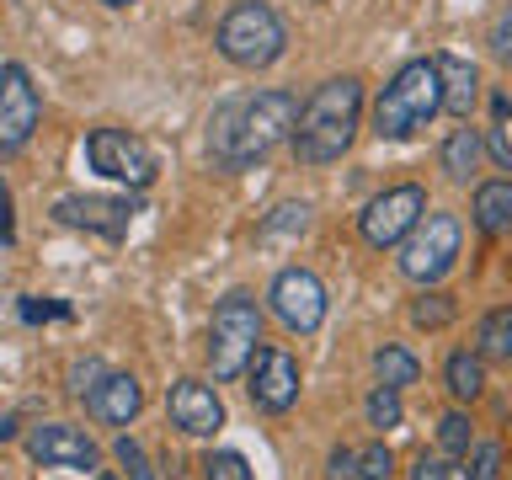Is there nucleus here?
Here are the masks:
<instances>
[{
    "instance_id": "obj_13",
    "label": "nucleus",
    "mask_w": 512,
    "mask_h": 480,
    "mask_svg": "<svg viewBox=\"0 0 512 480\" xmlns=\"http://www.w3.org/2000/svg\"><path fill=\"white\" fill-rule=\"evenodd\" d=\"M27 454L43 464V470H96V443L70 422H38L27 432Z\"/></svg>"
},
{
    "instance_id": "obj_11",
    "label": "nucleus",
    "mask_w": 512,
    "mask_h": 480,
    "mask_svg": "<svg viewBox=\"0 0 512 480\" xmlns=\"http://www.w3.org/2000/svg\"><path fill=\"white\" fill-rule=\"evenodd\" d=\"M134 214H139V203L112 198V192H75V198L54 203V219L64 230H86V235H102V240H128Z\"/></svg>"
},
{
    "instance_id": "obj_6",
    "label": "nucleus",
    "mask_w": 512,
    "mask_h": 480,
    "mask_svg": "<svg viewBox=\"0 0 512 480\" xmlns=\"http://www.w3.org/2000/svg\"><path fill=\"white\" fill-rule=\"evenodd\" d=\"M86 166L96 176H107V182H118V187L144 192L160 176V155H155L150 139L128 134V128H91L86 134Z\"/></svg>"
},
{
    "instance_id": "obj_20",
    "label": "nucleus",
    "mask_w": 512,
    "mask_h": 480,
    "mask_svg": "<svg viewBox=\"0 0 512 480\" xmlns=\"http://www.w3.org/2000/svg\"><path fill=\"white\" fill-rule=\"evenodd\" d=\"M374 374H379L384 390H406V384L422 379V363H416V352H411V347L384 342V347L374 352Z\"/></svg>"
},
{
    "instance_id": "obj_28",
    "label": "nucleus",
    "mask_w": 512,
    "mask_h": 480,
    "mask_svg": "<svg viewBox=\"0 0 512 480\" xmlns=\"http://www.w3.org/2000/svg\"><path fill=\"white\" fill-rule=\"evenodd\" d=\"M464 480H502V443H475Z\"/></svg>"
},
{
    "instance_id": "obj_24",
    "label": "nucleus",
    "mask_w": 512,
    "mask_h": 480,
    "mask_svg": "<svg viewBox=\"0 0 512 480\" xmlns=\"http://www.w3.org/2000/svg\"><path fill=\"white\" fill-rule=\"evenodd\" d=\"M363 411H368V427H379V432L400 427V390H384V384H379V390L368 395Z\"/></svg>"
},
{
    "instance_id": "obj_36",
    "label": "nucleus",
    "mask_w": 512,
    "mask_h": 480,
    "mask_svg": "<svg viewBox=\"0 0 512 480\" xmlns=\"http://www.w3.org/2000/svg\"><path fill=\"white\" fill-rule=\"evenodd\" d=\"M491 155H496V166L512 171V134L507 128H491Z\"/></svg>"
},
{
    "instance_id": "obj_39",
    "label": "nucleus",
    "mask_w": 512,
    "mask_h": 480,
    "mask_svg": "<svg viewBox=\"0 0 512 480\" xmlns=\"http://www.w3.org/2000/svg\"><path fill=\"white\" fill-rule=\"evenodd\" d=\"M96 480H112V475H96Z\"/></svg>"
},
{
    "instance_id": "obj_2",
    "label": "nucleus",
    "mask_w": 512,
    "mask_h": 480,
    "mask_svg": "<svg viewBox=\"0 0 512 480\" xmlns=\"http://www.w3.org/2000/svg\"><path fill=\"white\" fill-rule=\"evenodd\" d=\"M358 123H363V80L358 75L320 80L294 123L299 166H331V160H342L352 150V139H358Z\"/></svg>"
},
{
    "instance_id": "obj_18",
    "label": "nucleus",
    "mask_w": 512,
    "mask_h": 480,
    "mask_svg": "<svg viewBox=\"0 0 512 480\" xmlns=\"http://www.w3.org/2000/svg\"><path fill=\"white\" fill-rule=\"evenodd\" d=\"M480 150H486V139H480V128H454V134L443 139V171L454 176V182H470L475 166H480Z\"/></svg>"
},
{
    "instance_id": "obj_32",
    "label": "nucleus",
    "mask_w": 512,
    "mask_h": 480,
    "mask_svg": "<svg viewBox=\"0 0 512 480\" xmlns=\"http://www.w3.org/2000/svg\"><path fill=\"white\" fill-rule=\"evenodd\" d=\"M390 470H395V459L384 443H368L358 454V480H390Z\"/></svg>"
},
{
    "instance_id": "obj_3",
    "label": "nucleus",
    "mask_w": 512,
    "mask_h": 480,
    "mask_svg": "<svg viewBox=\"0 0 512 480\" xmlns=\"http://www.w3.org/2000/svg\"><path fill=\"white\" fill-rule=\"evenodd\" d=\"M443 112V86H438V64L411 59L390 75V86L374 102V134L379 139H411L416 128H427Z\"/></svg>"
},
{
    "instance_id": "obj_33",
    "label": "nucleus",
    "mask_w": 512,
    "mask_h": 480,
    "mask_svg": "<svg viewBox=\"0 0 512 480\" xmlns=\"http://www.w3.org/2000/svg\"><path fill=\"white\" fill-rule=\"evenodd\" d=\"M411 480H464V470H454V464L438 459V454H416Z\"/></svg>"
},
{
    "instance_id": "obj_7",
    "label": "nucleus",
    "mask_w": 512,
    "mask_h": 480,
    "mask_svg": "<svg viewBox=\"0 0 512 480\" xmlns=\"http://www.w3.org/2000/svg\"><path fill=\"white\" fill-rule=\"evenodd\" d=\"M459 219L454 214H422L416 219V230L400 240V272H406L411 283H438L454 272L459 262Z\"/></svg>"
},
{
    "instance_id": "obj_30",
    "label": "nucleus",
    "mask_w": 512,
    "mask_h": 480,
    "mask_svg": "<svg viewBox=\"0 0 512 480\" xmlns=\"http://www.w3.org/2000/svg\"><path fill=\"white\" fill-rule=\"evenodd\" d=\"M112 454H118V464H123V475H128V480H155L150 459H144V448H139L134 438H118V443H112Z\"/></svg>"
},
{
    "instance_id": "obj_19",
    "label": "nucleus",
    "mask_w": 512,
    "mask_h": 480,
    "mask_svg": "<svg viewBox=\"0 0 512 480\" xmlns=\"http://www.w3.org/2000/svg\"><path fill=\"white\" fill-rule=\"evenodd\" d=\"M443 384L454 400H480V390H486V358L480 352H454L443 363Z\"/></svg>"
},
{
    "instance_id": "obj_17",
    "label": "nucleus",
    "mask_w": 512,
    "mask_h": 480,
    "mask_svg": "<svg viewBox=\"0 0 512 480\" xmlns=\"http://www.w3.org/2000/svg\"><path fill=\"white\" fill-rule=\"evenodd\" d=\"M470 214H475L480 235H507L512 230V176H502V182H480Z\"/></svg>"
},
{
    "instance_id": "obj_14",
    "label": "nucleus",
    "mask_w": 512,
    "mask_h": 480,
    "mask_svg": "<svg viewBox=\"0 0 512 480\" xmlns=\"http://www.w3.org/2000/svg\"><path fill=\"white\" fill-rule=\"evenodd\" d=\"M166 411H171V427H182L187 438H214L224 427V400L203 379H176L166 395Z\"/></svg>"
},
{
    "instance_id": "obj_38",
    "label": "nucleus",
    "mask_w": 512,
    "mask_h": 480,
    "mask_svg": "<svg viewBox=\"0 0 512 480\" xmlns=\"http://www.w3.org/2000/svg\"><path fill=\"white\" fill-rule=\"evenodd\" d=\"M102 6H112V11H123V6H134V0H102Z\"/></svg>"
},
{
    "instance_id": "obj_1",
    "label": "nucleus",
    "mask_w": 512,
    "mask_h": 480,
    "mask_svg": "<svg viewBox=\"0 0 512 480\" xmlns=\"http://www.w3.org/2000/svg\"><path fill=\"white\" fill-rule=\"evenodd\" d=\"M299 123V96L294 91H251L230 96L208 118V160L219 171H246L267 160L283 139H294Z\"/></svg>"
},
{
    "instance_id": "obj_22",
    "label": "nucleus",
    "mask_w": 512,
    "mask_h": 480,
    "mask_svg": "<svg viewBox=\"0 0 512 480\" xmlns=\"http://www.w3.org/2000/svg\"><path fill=\"white\" fill-rule=\"evenodd\" d=\"M203 480H256V470L246 464V454H235V448H208Z\"/></svg>"
},
{
    "instance_id": "obj_29",
    "label": "nucleus",
    "mask_w": 512,
    "mask_h": 480,
    "mask_svg": "<svg viewBox=\"0 0 512 480\" xmlns=\"http://www.w3.org/2000/svg\"><path fill=\"white\" fill-rule=\"evenodd\" d=\"M102 374H107V363H102V358H75V363H70V395H75V400H86L96 384H102Z\"/></svg>"
},
{
    "instance_id": "obj_21",
    "label": "nucleus",
    "mask_w": 512,
    "mask_h": 480,
    "mask_svg": "<svg viewBox=\"0 0 512 480\" xmlns=\"http://www.w3.org/2000/svg\"><path fill=\"white\" fill-rule=\"evenodd\" d=\"M480 358H496V363H512V304H496V310L480 315Z\"/></svg>"
},
{
    "instance_id": "obj_5",
    "label": "nucleus",
    "mask_w": 512,
    "mask_h": 480,
    "mask_svg": "<svg viewBox=\"0 0 512 480\" xmlns=\"http://www.w3.org/2000/svg\"><path fill=\"white\" fill-rule=\"evenodd\" d=\"M256 347H262V310H256L246 288H230L214 304V326H208V368H214V379L219 384L240 379Z\"/></svg>"
},
{
    "instance_id": "obj_34",
    "label": "nucleus",
    "mask_w": 512,
    "mask_h": 480,
    "mask_svg": "<svg viewBox=\"0 0 512 480\" xmlns=\"http://www.w3.org/2000/svg\"><path fill=\"white\" fill-rule=\"evenodd\" d=\"M326 480H358V448H331Z\"/></svg>"
},
{
    "instance_id": "obj_25",
    "label": "nucleus",
    "mask_w": 512,
    "mask_h": 480,
    "mask_svg": "<svg viewBox=\"0 0 512 480\" xmlns=\"http://www.w3.org/2000/svg\"><path fill=\"white\" fill-rule=\"evenodd\" d=\"M411 320H416V326H427V331H438V326L454 320V299H448V294H422L411 304Z\"/></svg>"
},
{
    "instance_id": "obj_27",
    "label": "nucleus",
    "mask_w": 512,
    "mask_h": 480,
    "mask_svg": "<svg viewBox=\"0 0 512 480\" xmlns=\"http://www.w3.org/2000/svg\"><path fill=\"white\" fill-rule=\"evenodd\" d=\"M438 443H443V454H470V416L448 411L438 422Z\"/></svg>"
},
{
    "instance_id": "obj_23",
    "label": "nucleus",
    "mask_w": 512,
    "mask_h": 480,
    "mask_svg": "<svg viewBox=\"0 0 512 480\" xmlns=\"http://www.w3.org/2000/svg\"><path fill=\"white\" fill-rule=\"evenodd\" d=\"M299 230H310V203H278L262 219V235H299Z\"/></svg>"
},
{
    "instance_id": "obj_4",
    "label": "nucleus",
    "mask_w": 512,
    "mask_h": 480,
    "mask_svg": "<svg viewBox=\"0 0 512 480\" xmlns=\"http://www.w3.org/2000/svg\"><path fill=\"white\" fill-rule=\"evenodd\" d=\"M214 48L235 64V70H267V64L283 59L288 27L267 0H235V6L224 11L219 32H214Z\"/></svg>"
},
{
    "instance_id": "obj_9",
    "label": "nucleus",
    "mask_w": 512,
    "mask_h": 480,
    "mask_svg": "<svg viewBox=\"0 0 512 480\" xmlns=\"http://www.w3.org/2000/svg\"><path fill=\"white\" fill-rule=\"evenodd\" d=\"M422 214H427V192L416 187V182L384 187L374 203H363L358 235H363L374 251H390V246H400V240L416 230V219H422Z\"/></svg>"
},
{
    "instance_id": "obj_12",
    "label": "nucleus",
    "mask_w": 512,
    "mask_h": 480,
    "mask_svg": "<svg viewBox=\"0 0 512 480\" xmlns=\"http://www.w3.org/2000/svg\"><path fill=\"white\" fill-rule=\"evenodd\" d=\"M246 390H251L256 411L283 416L299 400V363L288 358L283 347H256L251 363H246Z\"/></svg>"
},
{
    "instance_id": "obj_10",
    "label": "nucleus",
    "mask_w": 512,
    "mask_h": 480,
    "mask_svg": "<svg viewBox=\"0 0 512 480\" xmlns=\"http://www.w3.org/2000/svg\"><path fill=\"white\" fill-rule=\"evenodd\" d=\"M267 299H272V315H278L294 336H315L326 326V283H320L310 267H283L278 278H272Z\"/></svg>"
},
{
    "instance_id": "obj_31",
    "label": "nucleus",
    "mask_w": 512,
    "mask_h": 480,
    "mask_svg": "<svg viewBox=\"0 0 512 480\" xmlns=\"http://www.w3.org/2000/svg\"><path fill=\"white\" fill-rule=\"evenodd\" d=\"M486 43H491V59L512 64V0H507L502 11H496V22H491V32H486Z\"/></svg>"
},
{
    "instance_id": "obj_15",
    "label": "nucleus",
    "mask_w": 512,
    "mask_h": 480,
    "mask_svg": "<svg viewBox=\"0 0 512 480\" xmlns=\"http://www.w3.org/2000/svg\"><path fill=\"white\" fill-rule=\"evenodd\" d=\"M86 406L96 422H107V427H128L134 416L144 411V384L134 374H102V384L86 395Z\"/></svg>"
},
{
    "instance_id": "obj_35",
    "label": "nucleus",
    "mask_w": 512,
    "mask_h": 480,
    "mask_svg": "<svg viewBox=\"0 0 512 480\" xmlns=\"http://www.w3.org/2000/svg\"><path fill=\"white\" fill-rule=\"evenodd\" d=\"M16 240V214H11V192L0 182V246H11Z\"/></svg>"
},
{
    "instance_id": "obj_16",
    "label": "nucleus",
    "mask_w": 512,
    "mask_h": 480,
    "mask_svg": "<svg viewBox=\"0 0 512 480\" xmlns=\"http://www.w3.org/2000/svg\"><path fill=\"white\" fill-rule=\"evenodd\" d=\"M432 64H438L443 107L454 112L459 123H470V112H475V102H480V70H475L470 59H459V54H438Z\"/></svg>"
},
{
    "instance_id": "obj_8",
    "label": "nucleus",
    "mask_w": 512,
    "mask_h": 480,
    "mask_svg": "<svg viewBox=\"0 0 512 480\" xmlns=\"http://www.w3.org/2000/svg\"><path fill=\"white\" fill-rule=\"evenodd\" d=\"M43 123V96L27 64H0V155H22Z\"/></svg>"
},
{
    "instance_id": "obj_37",
    "label": "nucleus",
    "mask_w": 512,
    "mask_h": 480,
    "mask_svg": "<svg viewBox=\"0 0 512 480\" xmlns=\"http://www.w3.org/2000/svg\"><path fill=\"white\" fill-rule=\"evenodd\" d=\"M6 438H16V416H0V443Z\"/></svg>"
},
{
    "instance_id": "obj_26",
    "label": "nucleus",
    "mask_w": 512,
    "mask_h": 480,
    "mask_svg": "<svg viewBox=\"0 0 512 480\" xmlns=\"http://www.w3.org/2000/svg\"><path fill=\"white\" fill-rule=\"evenodd\" d=\"M16 310H22L27 326H43V320H70V315H75L64 299H43V294H22V304H16Z\"/></svg>"
}]
</instances>
